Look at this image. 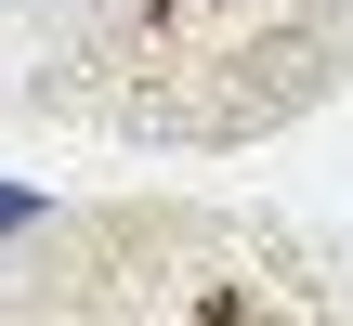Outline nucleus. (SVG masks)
Masks as SVG:
<instances>
[{
    "label": "nucleus",
    "instance_id": "f257e3e1",
    "mask_svg": "<svg viewBox=\"0 0 353 326\" xmlns=\"http://www.w3.org/2000/svg\"><path fill=\"white\" fill-rule=\"evenodd\" d=\"M26 222H39V196H26V183H0V235H26Z\"/></svg>",
    "mask_w": 353,
    "mask_h": 326
}]
</instances>
